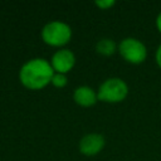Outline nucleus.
<instances>
[{"mask_svg":"<svg viewBox=\"0 0 161 161\" xmlns=\"http://www.w3.org/2000/svg\"><path fill=\"white\" fill-rule=\"evenodd\" d=\"M54 70L50 62L36 57L26 60L19 69L20 83L30 91H40L50 84Z\"/></svg>","mask_w":161,"mask_h":161,"instance_id":"obj_1","label":"nucleus"},{"mask_svg":"<svg viewBox=\"0 0 161 161\" xmlns=\"http://www.w3.org/2000/svg\"><path fill=\"white\" fill-rule=\"evenodd\" d=\"M72 28L62 20H52L48 21L40 31V36L42 40L49 45V47H54V48H64L72 39Z\"/></svg>","mask_w":161,"mask_h":161,"instance_id":"obj_2","label":"nucleus"},{"mask_svg":"<svg viewBox=\"0 0 161 161\" xmlns=\"http://www.w3.org/2000/svg\"><path fill=\"white\" fill-rule=\"evenodd\" d=\"M98 101L106 103H119L128 96V86L119 77H111L103 80L97 89Z\"/></svg>","mask_w":161,"mask_h":161,"instance_id":"obj_3","label":"nucleus"},{"mask_svg":"<svg viewBox=\"0 0 161 161\" xmlns=\"http://www.w3.org/2000/svg\"><path fill=\"white\" fill-rule=\"evenodd\" d=\"M117 52L123 58V60H126L130 64H135V65L143 63L147 57L146 45L140 39L133 38V36L123 38L118 43Z\"/></svg>","mask_w":161,"mask_h":161,"instance_id":"obj_4","label":"nucleus"},{"mask_svg":"<svg viewBox=\"0 0 161 161\" xmlns=\"http://www.w3.org/2000/svg\"><path fill=\"white\" fill-rule=\"evenodd\" d=\"M49 62L55 73L67 74L75 65V54L68 48H62L53 53Z\"/></svg>","mask_w":161,"mask_h":161,"instance_id":"obj_5","label":"nucleus"},{"mask_svg":"<svg viewBox=\"0 0 161 161\" xmlns=\"http://www.w3.org/2000/svg\"><path fill=\"white\" fill-rule=\"evenodd\" d=\"M106 146V138L103 135L97 132H91L84 135L78 143L79 152L84 156H96Z\"/></svg>","mask_w":161,"mask_h":161,"instance_id":"obj_6","label":"nucleus"},{"mask_svg":"<svg viewBox=\"0 0 161 161\" xmlns=\"http://www.w3.org/2000/svg\"><path fill=\"white\" fill-rule=\"evenodd\" d=\"M73 101L80 107H92L98 102L97 91L89 86H79L73 92Z\"/></svg>","mask_w":161,"mask_h":161,"instance_id":"obj_7","label":"nucleus"},{"mask_svg":"<svg viewBox=\"0 0 161 161\" xmlns=\"http://www.w3.org/2000/svg\"><path fill=\"white\" fill-rule=\"evenodd\" d=\"M118 44L111 38H102L96 43V52L103 57H111L116 53Z\"/></svg>","mask_w":161,"mask_h":161,"instance_id":"obj_8","label":"nucleus"},{"mask_svg":"<svg viewBox=\"0 0 161 161\" xmlns=\"http://www.w3.org/2000/svg\"><path fill=\"white\" fill-rule=\"evenodd\" d=\"M68 83V78H67V74H62V73H55L54 72V75L52 78V82L50 84L55 88H63L65 87Z\"/></svg>","mask_w":161,"mask_h":161,"instance_id":"obj_9","label":"nucleus"},{"mask_svg":"<svg viewBox=\"0 0 161 161\" xmlns=\"http://www.w3.org/2000/svg\"><path fill=\"white\" fill-rule=\"evenodd\" d=\"M114 4H116V1H113V0H97V1H94V5L98 6L101 10H108Z\"/></svg>","mask_w":161,"mask_h":161,"instance_id":"obj_10","label":"nucleus"},{"mask_svg":"<svg viewBox=\"0 0 161 161\" xmlns=\"http://www.w3.org/2000/svg\"><path fill=\"white\" fill-rule=\"evenodd\" d=\"M155 59H156V63H157V65L161 68V43H160L158 48L156 49V53H155Z\"/></svg>","mask_w":161,"mask_h":161,"instance_id":"obj_11","label":"nucleus"},{"mask_svg":"<svg viewBox=\"0 0 161 161\" xmlns=\"http://www.w3.org/2000/svg\"><path fill=\"white\" fill-rule=\"evenodd\" d=\"M156 28H157V30L161 33V11L157 14V16H156Z\"/></svg>","mask_w":161,"mask_h":161,"instance_id":"obj_12","label":"nucleus"}]
</instances>
